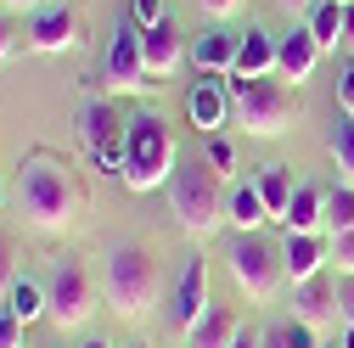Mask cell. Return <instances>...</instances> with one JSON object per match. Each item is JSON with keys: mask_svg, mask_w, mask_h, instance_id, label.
Wrapping results in <instances>:
<instances>
[{"mask_svg": "<svg viewBox=\"0 0 354 348\" xmlns=\"http://www.w3.org/2000/svg\"><path fill=\"white\" fill-rule=\"evenodd\" d=\"M292 320L298 326H309V331H332L337 320H343V309H337V281L332 276H315V281H298L292 287Z\"/></svg>", "mask_w": 354, "mask_h": 348, "instance_id": "12", "label": "cell"}, {"mask_svg": "<svg viewBox=\"0 0 354 348\" xmlns=\"http://www.w3.org/2000/svg\"><path fill=\"white\" fill-rule=\"evenodd\" d=\"M23 331H28V326H23L12 309H0V348H23Z\"/></svg>", "mask_w": 354, "mask_h": 348, "instance_id": "31", "label": "cell"}, {"mask_svg": "<svg viewBox=\"0 0 354 348\" xmlns=\"http://www.w3.org/2000/svg\"><path fill=\"white\" fill-rule=\"evenodd\" d=\"M231 348H264V331H253V326H242V331H236V342H231Z\"/></svg>", "mask_w": 354, "mask_h": 348, "instance_id": "36", "label": "cell"}, {"mask_svg": "<svg viewBox=\"0 0 354 348\" xmlns=\"http://www.w3.org/2000/svg\"><path fill=\"white\" fill-rule=\"evenodd\" d=\"M102 84H107V96H147L158 84L147 57H141V23H129V28L113 34L107 62H102Z\"/></svg>", "mask_w": 354, "mask_h": 348, "instance_id": "8", "label": "cell"}, {"mask_svg": "<svg viewBox=\"0 0 354 348\" xmlns=\"http://www.w3.org/2000/svg\"><path fill=\"white\" fill-rule=\"evenodd\" d=\"M203 157H208V168L219 174V180L236 174V141L231 135H203Z\"/></svg>", "mask_w": 354, "mask_h": 348, "instance_id": "26", "label": "cell"}, {"mask_svg": "<svg viewBox=\"0 0 354 348\" xmlns=\"http://www.w3.org/2000/svg\"><path fill=\"white\" fill-rule=\"evenodd\" d=\"M0 202H6V180H0Z\"/></svg>", "mask_w": 354, "mask_h": 348, "instance_id": "43", "label": "cell"}, {"mask_svg": "<svg viewBox=\"0 0 354 348\" xmlns=\"http://www.w3.org/2000/svg\"><path fill=\"white\" fill-rule=\"evenodd\" d=\"M102 292L113 303V315L124 320H141L152 315V303L163 292V270H158V253L141 247V242H124L107 253V270H102Z\"/></svg>", "mask_w": 354, "mask_h": 348, "instance_id": "4", "label": "cell"}, {"mask_svg": "<svg viewBox=\"0 0 354 348\" xmlns=\"http://www.w3.org/2000/svg\"><path fill=\"white\" fill-rule=\"evenodd\" d=\"M17 57V34H12V23H6V12H0V68H6Z\"/></svg>", "mask_w": 354, "mask_h": 348, "instance_id": "34", "label": "cell"}, {"mask_svg": "<svg viewBox=\"0 0 354 348\" xmlns=\"http://www.w3.org/2000/svg\"><path fill=\"white\" fill-rule=\"evenodd\" d=\"M236 46H242V34H225V28L197 34V39H192V62H197V73H225V79H231V68H236Z\"/></svg>", "mask_w": 354, "mask_h": 348, "instance_id": "18", "label": "cell"}, {"mask_svg": "<svg viewBox=\"0 0 354 348\" xmlns=\"http://www.w3.org/2000/svg\"><path fill=\"white\" fill-rule=\"evenodd\" d=\"M17 281H23L17 276V247H12V236H0V309H6V298H12Z\"/></svg>", "mask_w": 354, "mask_h": 348, "instance_id": "29", "label": "cell"}, {"mask_svg": "<svg viewBox=\"0 0 354 348\" xmlns=\"http://www.w3.org/2000/svg\"><path fill=\"white\" fill-rule=\"evenodd\" d=\"M79 6H39L34 12V23H28V46L39 51V57H57V51H68V46H79Z\"/></svg>", "mask_w": 354, "mask_h": 348, "instance_id": "14", "label": "cell"}, {"mask_svg": "<svg viewBox=\"0 0 354 348\" xmlns=\"http://www.w3.org/2000/svg\"><path fill=\"white\" fill-rule=\"evenodd\" d=\"M46 0H0V12H39Z\"/></svg>", "mask_w": 354, "mask_h": 348, "instance_id": "37", "label": "cell"}, {"mask_svg": "<svg viewBox=\"0 0 354 348\" xmlns=\"http://www.w3.org/2000/svg\"><path fill=\"white\" fill-rule=\"evenodd\" d=\"M186 118L203 129V135H219L231 124V79L225 73H203L186 90Z\"/></svg>", "mask_w": 354, "mask_h": 348, "instance_id": "11", "label": "cell"}, {"mask_svg": "<svg viewBox=\"0 0 354 348\" xmlns=\"http://www.w3.org/2000/svg\"><path fill=\"white\" fill-rule=\"evenodd\" d=\"M79 135H84V146H91V157H96L102 174H118V168H124L129 118H118L113 102H91V107H84V113H79Z\"/></svg>", "mask_w": 354, "mask_h": 348, "instance_id": "9", "label": "cell"}, {"mask_svg": "<svg viewBox=\"0 0 354 348\" xmlns=\"http://www.w3.org/2000/svg\"><path fill=\"white\" fill-rule=\"evenodd\" d=\"M129 348H147V342H129Z\"/></svg>", "mask_w": 354, "mask_h": 348, "instance_id": "45", "label": "cell"}, {"mask_svg": "<svg viewBox=\"0 0 354 348\" xmlns=\"http://www.w3.org/2000/svg\"><path fill=\"white\" fill-rule=\"evenodd\" d=\"M264 220H270V208H264L259 186H253V180H236V186H231V197H225V225H236L242 236H253Z\"/></svg>", "mask_w": 354, "mask_h": 348, "instance_id": "20", "label": "cell"}, {"mask_svg": "<svg viewBox=\"0 0 354 348\" xmlns=\"http://www.w3.org/2000/svg\"><path fill=\"white\" fill-rule=\"evenodd\" d=\"M231 118L248 129L253 141H276L304 118L298 84L287 79H231Z\"/></svg>", "mask_w": 354, "mask_h": 348, "instance_id": "3", "label": "cell"}, {"mask_svg": "<svg viewBox=\"0 0 354 348\" xmlns=\"http://www.w3.org/2000/svg\"><path fill=\"white\" fill-rule=\"evenodd\" d=\"M343 348H354V326H343Z\"/></svg>", "mask_w": 354, "mask_h": 348, "instance_id": "41", "label": "cell"}, {"mask_svg": "<svg viewBox=\"0 0 354 348\" xmlns=\"http://www.w3.org/2000/svg\"><path fill=\"white\" fill-rule=\"evenodd\" d=\"M264 348H315V331L298 326V320H281V326L264 331Z\"/></svg>", "mask_w": 354, "mask_h": 348, "instance_id": "27", "label": "cell"}, {"mask_svg": "<svg viewBox=\"0 0 354 348\" xmlns=\"http://www.w3.org/2000/svg\"><path fill=\"white\" fill-rule=\"evenodd\" d=\"M281 6H287V12H304V6H309V0H281Z\"/></svg>", "mask_w": 354, "mask_h": 348, "instance_id": "40", "label": "cell"}, {"mask_svg": "<svg viewBox=\"0 0 354 348\" xmlns=\"http://www.w3.org/2000/svg\"><path fill=\"white\" fill-rule=\"evenodd\" d=\"M309 34H315L321 51L343 46V6H337V0H315V6H309Z\"/></svg>", "mask_w": 354, "mask_h": 348, "instance_id": "23", "label": "cell"}, {"mask_svg": "<svg viewBox=\"0 0 354 348\" xmlns=\"http://www.w3.org/2000/svg\"><path fill=\"white\" fill-rule=\"evenodd\" d=\"M326 231H354V186H337L326 197Z\"/></svg>", "mask_w": 354, "mask_h": 348, "instance_id": "28", "label": "cell"}, {"mask_svg": "<svg viewBox=\"0 0 354 348\" xmlns=\"http://www.w3.org/2000/svg\"><path fill=\"white\" fill-rule=\"evenodd\" d=\"M174 168H180V152H174V129L158 118V113H136L129 118V141H124V168L118 180L129 191H158L174 180Z\"/></svg>", "mask_w": 354, "mask_h": 348, "instance_id": "5", "label": "cell"}, {"mask_svg": "<svg viewBox=\"0 0 354 348\" xmlns=\"http://www.w3.org/2000/svg\"><path fill=\"white\" fill-rule=\"evenodd\" d=\"M337 102H343V107H354V68H348V73H343V84H337Z\"/></svg>", "mask_w": 354, "mask_h": 348, "instance_id": "38", "label": "cell"}, {"mask_svg": "<svg viewBox=\"0 0 354 348\" xmlns=\"http://www.w3.org/2000/svg\"><path fill=\"white\" fill-rule=\"evenodd\" d=\"M136 17H141V28H152L163 17V0H136Z\"/></svg>", "mask_w": 354, "mask_h": 348, "instance_id": "35", "label": "cell"}, {"mask_svg": "<svg viewBox=\"0 0 354 348\" xmlns=\"http://www.w3.org/2000/svg\"><path fill=\"white\" fill-rule=\"evenodd\" d=\"M84 348H113V342H84Z\"/></svg>", "mask_w": 354, "mask_h": 348, "instance_id": "42", "label": "cell"}, {"mask_svg": "<svg viewBox=\"0 0 354 348\" xmlns=\"http://www.w3.org/2000/svg\"><path fill=\"white\" fill-rule=\"evenodd\" d=\"M315 62H321V46H315V34H309V23L292 28V34H281V46H276V73L281 79L309 84V79H315Z\"/></svg>", "mask_w": 354, "mask_h": 348, "instance_id": "17", "label": "cell"}, {"mask_svg": "<svg viewBox=\"0 0 354 348\" xmlns=\"http://www.w3.org/2000/svg\"><path fill=\"white\" fill-rule=\"evenodd\" d=\"M203 315H208V258L197 253V258H186L180 281H174V292H169V326L180 337H192V326Z\"/></svg>", "mask_w": 354, "mask_h": 348, "instance_id": "10", "label": "cell"}, {"mask_svg": "<svg viewBox=\"0 0 354 348\" xmlns=\"http://www.w3.org/2000/svg\"><path fill=\"white\" fill-rule=\"evenodd\" d=\"M270 73H276V39L259 34V28H248L242 46H236V68H231V79H270Z\"/></svg>", "mask_w": 354, "mask_h": 348, "instance_id": "19", "label": "cell"}, {"mask_svg": "<svg viewBox=\"0 0 354 348\" xmlns=\"http://www.w3.org/2000/svg\"><path fill=\"white\" fill-rule=\"evenodd\" d=\"M242 6H248V0H197V12H203V17H214V23H225V17H236Z\"/></svg>", "mask_w": 354, "mask_h": 348, "instance_id": "32", "label": "cell"}, {"mask_svg": "<svg viewBox=\"0 0 354 348\" xmlns=\"http://www.w3.org/2000/svg\"><path fill=\"white\" fill-rule=\"evenodd\" d=\"M281 264H287V281H315L332 270V242L326 236H287L281 231Z\"/></svg>", "mask_w": 354, "mask_h": 348, "instance_id": "15", "label": "cell"}, {"mask_svg": "<svg viewBox=\"0 0 354 348\" xmlns=\"http://www.w3.org/2000/svg\"><path fill=\"white\" fill-rule=\"evenodd\" d=\"M343 51H354V6H343Z\"/></svg>", "mask_w": 354, "mask_h": 348, "instance_id": "39", "label": "cell"}, {"mask_svg": "<svg viewBox=\"0 0 354 348\" xmlns=\"http://www.w3.org/2000/svg\"><path fill=\"white\" fill-rule=\"evenodd\" d=\"M91 315H96V281L84 270V258L57 253L46 270V320L62 331H79V326H91Z\"/></svg>", "mask_w": 354, "mask_h": 348, "instance_id": "6", "label": "cell"}, {"mask_svg": "<svg viewBox=\"0 0 354 348\" xmlns=\"http://www.w3.org/2000/svg\"><path fill=\"white\" fill-rule=\"evenodd\" d=\"M236 331H242V320H236L231 309H219V303H208V315L192 326L186 348H231V342H236Z\"/></svg>", "mask_w": 354, "mask_h": 348, "instance_id": "21", "label": "cell"}, {"mask_svg": "<svg viewBox=\"0 0 354 348\" xmlns=\"http://www.w3.org/2000/svg\"><path fill=\"white\" fill-rule=\"evenodd\" d=\"M225 197H231V186L208 168L203 152L180 157V168H174V180H169V208H174V220H180V231L192 242H208L225 225Z\"/></svg>", "mask_w": 354, "mask_h": 348, "instance_id": "2", "label": "cell"}, {"mask_svg": "<svg viewBox=\"0 0 354 348\" xmlns=\"http://www.w3.org/2000/svg\"><path fill=\"white\" fill-rule=\"evenodd\" d=\"M337 309H343V326H354V276H337Z\"/></svg>", "mask_w": 354, "mask_h": 348, "instance_id": "33", "label": "cell"}, {"mask_svg": "<svg viewBox=\"0 0 354 348\" xmlns=\"http://www.w3.org/2000/svg\"><path fill=\"white\" fill-rule=\"evenodd\" d=\"M253 186H259L264 208H270V220L281 225V213H287V202H292V191H298V186H292V168H287V163H270V168H259Z\"/></svg>", "mask_w": 354, "mask_h": 348, "instance_id": "22", "label": "cell"}, {"mask_svg": "<svg viewBox=\"0 0 354 348\" xmlns=\"http://www.w3.org/2000/svg\"><path fill=\"white\" fill-rule=\"evenodd\" d=\"M337 6H354V0H337Z\"/></svg>", "mask_w": 354, "mask_h": 348, "instance_id": "44", "label": "cell"}, {"mask_svg": "<svg viewBox=\"0 0 354 348\" xmlns=\"http://www.w3.org/2000/svg\"><path fill=\"white\" fill-rule=\"evenodd\" d=\"M17 202H23V220L34 231H68L79 213H84V191L73 180V168L57 157V152H28L23 168H17Z\"/></svg>", "mask_w": 354, "mask_h": 348, "instance_id": "1", "label": "cell"}, {"mask_svg": "<svg viewBox=\"0 0 354 348\" xmlns=\"http://www.w3.org/2000/svg\"><path fill=\"white\" fill-rule=\"evenodd\" d=\"M225 264H231V281L248 303H270L287 281V264H281V247L276 242H264L259 231L253 236H236L231 253H225Z\"/></svg>", "mask_w": 354, "mask_h": 348, "instance_id": "7", "label": "cell"}, {"mask_svg": "<svg viewBox=\"0 0 354 348\" xmlns=\"http://www.w3.org/2000/svg\"><path fill=\"white\" fill-rule=\"evenodd\" d=\"M332 168H337V186H354V118L343 113L337 124H332Z\"/></svg>", "mask_w": 354, "mask_h": 348, "instance_id": "24", "label": "cell"}, {"mask_svg": "<svg viewBox=\"0 0 354 348\" xmlns=\"http://www.w3.org/2000/svg\"><path fill=\"white\" fill-rule=\"evenodd\" d=\"M332 270L337 276H354V231H332Z\"/></svg>", "mask_w": 354, "mask_h": 348, "instance_id": "30", "label": "cell"}, {"mask_svg": "<svg viewBox=\"0 0 354 348\" xmlns=\"http://www.w3.org/2000/svg\"><path fill=\"white\" fill-rule=\"evenodd\" d=\"M326 186H298L287 213H281V231L287 236H326Z\"/></svg>", "mask_w": 354, "mask_h": 348, "instance_id": "16", "label": "cell"}, {"mask_svg": "<svg viewBox=\"0 0 354 348\" xmlns=\"http://www.w3.org/2000/svg\"><path fill=\"white\" fill-rule=\"evenodd\" d=\"M343 113H348V118H354V107H343Z\"/></svg>", "mask_w": 354, "mask_h": 348, "instance_id": "46", "label": "cell"}, {"mask_svg": "<svg viewBox=\"0 0 354 348\" xmlns=\"http://www.w3.org/2000/svg\"><path fill=\"white\" fill-rule=\"evenodd\" d=\"M141 57H147V68H152L158 84L180 73V62H186V34L174 28V17H158L152 28H141Z\"/></svg>", "mask_w": 354, "mask_h": 348, "instance_id": "13", "label": "cell"}, {"mask_svg": "<svg viewBox=\"0 0 354 348\" xmlns=\"http://www.w3.org/2000/svg\"><path fill=\"white\" fill-rule=\"evenodd\" d=\"M6 309L23 320V326H34V320H46V281H17L12 287V298H6Z\"/></svg>", "mask_w": 354, "mask_h": 348, "instance_id": "25", "label": "cell"}]
</instances>
